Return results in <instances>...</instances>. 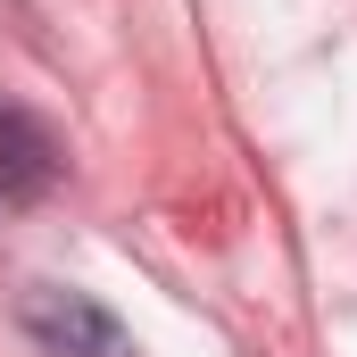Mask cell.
Segmentation results:
<instances>
[{"instance_id": "obj_1", "label": "cell", "mask_w": 357, "mask_h": 357, "mask_svg": "<svg viewBox=\"0 0 357 357\" xmlns=\"http://www.w3.org/2000/svg\"><path fill=\"white\" fill-rule=\"evenodd\" d=\"M25 324H33L59 357H133L125 324H116L108 307H91L84 291H33V299H25Z\"/></svg>"}, {"instance_id": "obj_2", "label": "cell", "mask_w": 357, "mask_h": 357, "mask_svg": "<svg viewBox=\"0 0 357 357\" xmlns=\"http://www.w3.org/2000/svg\"><path fill=\"white\" fill-rule=\"evenodd\" d=\"M50 183H59V142L25 108H0V191L8 199H42Z\"/></svg>"}]
</instances>
